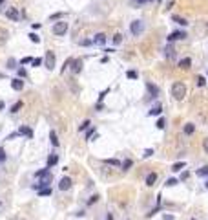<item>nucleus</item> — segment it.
Returning <instances> with one entry per match:
<instances>
[{"mask_svg": "<svg viewBox=\"0 0 208 220\" xmlns=\"http://www.w3.org/2000/svg\"><path fill=\"white\" fill-rule=\"evenodd\" d=\"M155 127H157L159 130H163V128H164V119H163V118H159V119H157V123H155Z\"/></svg>", "mask_w": 208, "mask_h": 220, "instance_id": "nucleus-35", "label": "nucleus"}, {"mask_svg": "<svg viewBox=\"0 0 208 220\" xmlns=\"http://www.w3.org/2000/svg\"><path fill=\"white\" fill-rule=\"evenodd\" d=\"M146 88H148V94H150L152 97H157V96H159V88H157L153 83H146Z\"/></svg>", "mask_w": 208, "mask_h": 220, "instance_id": "nucleus-15", "label": "nucleus"}, {"mask_svg": "<svg viewBox=\"0 0 208 220\" xmlns=\"http://www.w3.org/2000/svg\"><path fill=\"white\" fill-rule=\"evenodd\" d=\"M57 163H59V156H57V154H51V156L48 158V165H46V167L51 169V167H55Z\"/></svg>", "mask_w": 208, "mask_h": 220, "instance_id": "nucleus-19", "label": "nucleus"}, {"mask_svg": "<svg viewBox=\"0 0 208 220\" xmlns=\"http://www.w3.org/2000/svg\"><path fill=\"white\" fill-rule=\"evenodd\" d=\"M18 134H20V136H26V138L31 140V138H33V130H31L29 127H26V125H22V127L18 128Z\"/></svg>", "mask_w": 208, "mask_h": 220, "instance_id": "nucleus-10", "label": "nucleus"}, {"mask_svg": "<svg viewBox=\"0 0 208 220\" xmlns=\"http://www.w3.org/2000/svg\"><path fill=\"white\" fill-rule=\"evenodd\" d=\"M181 39H186V31H172V33L168 35V42L181 40Z\"/></svg>", "mask_w": 208, "mask_h": 220, "instance_id": "nucleus-7", "label": "nucleus"}, {"mask_svg": "<svg viewBox=\"0 0 208 220\" xmlns=\"http://www.w3.org/2000/svg\"><path fill=\"white\" fill-rule=\"evenodd\" d=\"M97 200H99V194H93V196H91V198H89V200H88V204L91 206V204H95Z\"/></svg>", "mask_w": 208, "mask_h": 220, "instance_id": "nucleus-43", "label": "nucleus"}, {"mask_svg": "<svg viewBox=\"0 0 208 220\" xmlns=\"http://www.w3.org/2000/svg\"><path fill=\"white\" fill-rule=\"evenodd\" d=\"M71 72H73L75 75H79V74L82 72V59H75V61H73V64H71Z\"/></svg>", "mask_w": 208, "mask_h": 220, "instance_id": "nucleus-9", "label": "nucleus"}, {"mask_svg": "<svg viewBox=\"0 0 208 220\" xmlns=\"http://www.w3.org/2000/svg\"><path fill=\"white\" fill-rule=\"evenodd\" d=\"M164 52H166L164 55H166L168 59H175V50H173V46H172V42H168V46H166Z\"/></svg>", "mask_w": 208, "mask_h": 220, "instance_id": "nucleus-17", "label": "nucleus"}, {"mask_svg": "<svg viewBox=\"0 0 208 220\" xmlns=\"http://www.w3.org/2000/svg\"><path fill=\"white\" fill-rule=\"evenodd\" d=\"M203 149H204V152L208 154V138H204V140H203Z\"/></svg>", "mask_w": 208, "mask_h": 220, "instance_id": "nucleus-45", "label": "nucleus"}, {"mask_svg": "<svg viewBox=\"0 0 208 220\" xmlns=\"http://www.w3.org/2000/svg\"><path fill=\"white\" fill-rule=\"evenodd\" d=\"M163 220H175L173 215H163Z\"/></svg>", "mask_w": 208, "mask_h": 220, "instance_id": "nucleus-48", "label": "nucleus"}, {"mask_svg": "<svg viewBox=\"0 0 208 220\" xmlns=\"http://www.w3.org/2000/svg\"><path fill=\"white\" fill-rule=\"evenodd\" d=\"M42 62H44V61H42V59H40V57H38V59H33V62H31V64H33V66H35V68H38V66H40V64H42Z\"/></svg>", "mask_w": 208, "mask_h": 220, "instance_id": "nucleus-40", "label": "nucleus"}, {"mask_svg": "<svg viewBox=\"0 0 208 220\" xmlns=\"http://www.w3.org/2000/svg\"><path fill=\"white\" fill-rule=\"evenodd\" d=\"M4 2H6V0H0V6H2V4H4Z\"/></svg>", "mask_w": 208, "mask_h": 220, "instance_id": "nucleus-55", "label": "nucleus"}, {"mask_svg": "<svg viewBox=\"0 0 208 220\" xmlns=\"http://www.w3.org/2000/svg\"><path fill=\"white\" fill-rule=\"evenodd\" d=\"M68 28H69V22L68 20H57L55 24H53V28H51V31H53V35L62 37V35L68 33Z\"/></svg>", "mask_w": 208, "mask_h": 220, "instance_id": "nucleus-2", "label": "nucleus"}, {"mask_svg": "<svg viewBox=\"0 0 208 220\" xmlns=\"http://www.w3.org/2000/svg\"><path fill=\"white\" fill-rule=\"evenodd\" d=\"M186 178H188V172H186V171H184V172L181 174V180H186Z\"/></svg>", "mask_w": 208, "mask_h": 220, "instance_id": "nucleus-51", "label": "nucleus"}, {"mask_svg": "<svg viewBox=\"0 0 208 220\" xmlns=\"http://www.w3.org/2000/svg\"><path fill=\"white\" fill-rule=\"evenodd\" d=\"M122 42V35L121 33H115L113 35V44H121Z\"/></svg>", "mask_w": 208, "mask_h": 220, "instance_id": "nucleus-34", "label": "nucleus"}, {"mask_svg": "<svg viewBox=\"0 0 208 220\" xmlns=\"http://www.w3.org/2000/svg\"><path fill=\"white\" fill-rule=\"evenodd\" d=\"M106 163H108V165H113V167H121V165H122L119 160H111V158H110V160H106Z\"/></svg>", "mask_w": 208, "mask_h": 220, "instance_id": "nucleus-33", "label": "nucleus"}, {"mask_svg": "<svg viewBox=\"0 0 208 220\" xmlns=\"http://www.w3.org/2000/svg\"><path fill=\"white\" fill-rule=\"evenodd\" d=\"M130 31L135 35V37H139L143 31H144V24H143V20H133L131 24H130Z\"/></svg>", "mask_w": 208, "mask_h": 220, "instance_id": "nucleus-3", "label": "nucleus"}, {"mask_svg": "<svg viewBox=\"0 0 208 220\" xmlns=\"http://www.w3.org/2000/svg\"><path fill=\"white\" fill-rule=\"evenodd\" d=\"M195 84H197V86H204V84H206V79H204L203 75H197V77H195Z\"/></svg>", "mask_w": 208, "mask_h": 220, "instance_id": "nucleus-30", "label": "nucleus"}, {"mask_svg": "<svg viewBox=\"0 0 208 220\" xmlns=\"http://www.w3.org/2000/svg\"><path fill=\"white\" fill-rule=\"evenodd\" d=\"M2 108H4V103H2V101H0V110H2Z\"/></svg>", "mask_w": 208, "mask_h": 220, "instance_id": "nucleus-54", "label": "nucleus"}, {"mask_svg": "<svg viewBox=\"0 0 208 220\" xmlns=\"http://www.w3.org/2000/svg\"><path fill=\"white\" fill-rule=\"evenodd\" d=\"M59 189H60V191H68V189H71V178L64 176V178L60 180V184H59Z\"/></svg>", "mask_w": 208, "mask_h": 220, "instance_id": "nucleus-8", "label": "nucleus"}, {"mask_svg": "<svg viewBox=\"0 0 208 220\" xmlns=\"http://www.w3.org/2000/svg\"><path fill=\"white\" fill-rule=\"evenodd\" d=\"M137 4H146V2H150V0H135Z\"/></svg>", "mask_w": 208, "mask_h": 220, "instance_id": "nucleus-53", "label": "nucleus"}, {"mask_svg": "<svg viewBox=\"0 0 208 220\" xmlns=\"http://www.w3.org/2000/svg\"><path fill=\"white\" fill-rule=\"evenodd\" d=\"M33 30H40V22H35V24H33Z\"/></svg>", "mask_w": 208, "mask_h": 220, "instance_id": "nucleus-52", "label": "nucleus"}, {"mask_svg": "<svg viewBox=\"0 0 208 220\" xmlns=\"http://www.w3.org/2000/svg\"><path fill=\"white\" fill-rule=\"evenodd\" d=\"M73 61H75V59H71V57L66 59V61H64V66H62V70H60V74H64V72H66V68H69V66L73 64Z\"/></svg>", "mask_w": 208, "mask_h": 220, "instance_id": "nucleus-27", "label": "nucleus"}, {"mask_svg": "<svg viewBox=\"0 0 208 220\" xmlns=\"http://www.w3.org/2000/svg\"><path fill=\"white\" fill-rule=\"evenodd\" d=\"M50 141H51V145H53V147H59V140H57L55 130H51V132H50Z\"/></svg>", "mask_w": 208, "mask_h": 220, "instance_id": "nucleus-23", "label": "nucleus"}, {"mask_svg": "<svg viewBox=\"0 0 208 220\" xmlns=\"http://www.w3.org/2000/svg\"><path fill=\"white\" fill-rule=\"evenodd\" d=\"M126 75H128L130 79H137V72H133V70H130V72H128Z\"/></svg>", "mask_w": 208, "mask_h": 220, "instance_id": "nucleus-44", "label": "nucleus"}, {"mask_svg": "<svg viewBox=\"0 0 208 220\" xmlns=\"http://www.w3.org/2000/svg\"><path fill=\"white\" fill-rule=\"evenodd\" d=\"M18 77H20V79H26V77H28V72H26L24 68H18Z\"/></svg>", "mask_w": 208, "mask_h": 220, "instance_id": "nucleus-39", "label": "nucleus"}, {"mask_svg": "<svg viewBox=\"0 0 208 220\" xmlns=\"http://www.w3.org/2000/svg\"><path fill=\"white\" fill-rule=\"evenodd\" d=\"M172 96H173V99L182 101L184 96H186V84L181 83V81H175V83L172 84Z\"/></svg>", "mask_w": 208, "mask_h": 220, "instance_id": "nucleus-1", "label": "nucleus"}, {"mask_svg": "<svg viewBox=\"0 0 208 220\" xmlns=\"http://www.w3.org/2000/svg\"><path fill=\"white\" fill-rule=\"evenodd\" d=\"M20 108H22V101H17V103H15V105L9 108V112H11V114H17Z\"/></svg>", "mask_w": 208, "mask_h": 220, "instance_id": "nucleus-26", "label": "nucleus"}, {"mask_svg": "<svg viewBox=\"0 0 208 220\" xmlns=\"http://www.w3.org/2000/svg\"><path fill=\"white\" fill-rule=\"evenodd\" d=\"M11 88H13V90H17V92H20L22 88H24V81H22L20 77L13 79V81H11Z\"/></svg>", "mask_w": 208, "mask_h": 220, "instance_id": "nucleus-12", "label": "nucleus"}, {"mask_svg": "<svg viewBox=\"0 0 208 220\" xmlns=\"http://www.w3.org/2000/svg\"><path fill=\"white\" fill-rule=\"evenodd\" d=\"M17 136H20V134H18V132H13V134H9V136H8V140H15Z\"/></svg>", "mask_w": 208, "mask_h": 220, "instance_id": "nucleus-49", "label": "nucleus"}, {"mask_svg": "<svg viewBox=\"0 0 208 220\" xmlns=\"http://www.w3.org/2000/svg\"><path fill=\"white\" fill-rule=\"evenodd\" d=\"M0 162H6V150L0 149Z\"/></svg>", "mask_w": 208, "mask_h": 220, "instance_id": "nucleus-46", "label": "nucleus"}, {"mask_svg": "<svg viewBox=\"0 0 208 220\" xmlns=\"http://www.w3.org/2000/svg\"><path fill=\"white\" fill-rule=\"evenodd\" d=\"M194 220H195V218H194Z\"/></svg>", "mask_w": 208, "mask_h": 220, "instance_id": "nucleus-57", "label": "nucleus"}, {"mask_svg": "<svg viewBox=\"0 0 208 220\" xmlns=\"http://www.w3.org/2000/svg\"><path fill=\"white\" fill-rule=\"evenodd\" d=\"M8 39H9V31L6 28H0V46H4L8 42Z\"/></svg>", "mask_w": 208, "mask_h": 220, "instance_id": "nucleus-14", "label": "nucleus"}, {"mask_svg": "<svg viewBox=\"0 0 208 220\" xmlns=\"http://www.w3.org/2000/svg\"><path fill=\"white\" fill-rule=\"evenodd\" d=\"M93 44H97V46H104V44H106V35L104 33H97L93 37Z\"/></svg>", "mask_w": 208, "mask_h": 220, "instance_id": "nucleus-13", "label": "nucleus"}, {"mask_svg": "<svg viewBox=\"0 0 208 220\" xmlns=\"http://www.w3.org/2000/svg\"><path fill=\"white\" fill-rule=\"evenodd\" d=\"M29 40H31V42H35V44H37V42H40V37H38V35H37V33H29Z\"/></svg>", "mask_w": 208, "mask_h": 220, "instance_id": "nucleus-36", "label": "nucleus"}, {"mask_svg": "<svg viewBox=\"0 0 208 220\" xmlns=\"http://www.w3.org/2000/svg\"><path fill=\"white\" fill-rule=\"evenodd\" d=\"M8 68H9V70H15V68H17V61H15V59H9V61H8Z\"/></svg>", "mask_w": 208, "mask_h": 220, "instance_id": "nucleus-38", "label": "nucleus"}, {"mask_svg": "<svg viewBox=\"0 0 208 220\" xmlns=\"http://www.w3.org/2000/svg\"><path fill=\"white\" fill-rule=\"evenodd\" d=\"M164 185H166V187H173V185H177V180H175V178H168Z\"/></svg>", "mask_w": 208, "mask_h": 220, "instance_id": "nucleus-37", "label": "nucleus"}, {"mask_svg": "<svg viewBox=\"0 0 208 220\" xmlns=\"http://www.w3.org/2000/svg\"><path fill=\"white\" fill-rule=\"evenodd\" d=\"M95 134H97V132H95V128H88V130H86V141H91Z\"/></svg>", "mask_w": 208, "mask_h": 220, "instance_id": "nucleus-25", "label": "nucleus"}, {"mask_svg": "<svg viewBox=\"0 0 208 220\" xmlns=\"http://www.w3.org/2000/svg\"><path fill=\"white\" fill-rule=\"evenodd\" d=\"M161 112H163V106H161V105L157 103V105H155L152 110H150V112H148V116H161Z\"/></svg>", "mask_w": 208, "mask_h": 220, "instance_id": "nucleus-18", "label": "nucleus"}, {"mask_svg": "<svg viewBox=\"0 0 208 220\" xmlns=\"http://www.w3.org/2000/svg\"><path fill=\"white\" fill-rule=\"evenodd\" d=\"M131 165H133V162H131V160L128 158V160H124V162H122V165H121V167H122V171H128V169H130Z\"/></svg>", "mask_w": 208, "mask_h": 220, "instance_id": "nucleus-31", "label": "nucleus"}, {"mask_svg": "<svg viewBox=\"0 0 208 220\" xmlns=\"http://www.w3.org/2000/svg\"><path fill=\"white\" fill-rule=\"evenodd\" d=\"M6 17H8L9 20H13V22H18V20H20V13H18L17 8H9V9L6 11Z\"/></svg>", "mask_w": 208, "mask_h": 220, "instance_id": "nucleus-6", "label": "nucleus"}, {"mask_svg": "<svg viewBox=\"0 0 208 220\" xmlns=\"http://www.w3.org/2000/svg\"><path fill=\"white\" fill-rule=\"evenodd\" d=\"M204 185H206V189H208V180H206V184H204Z\"/></svg>", "mask_w": 208, "mask_h": 220, "instance_id": "nucleus-56", "label": "nucleus"}, {"mask_svg": "<svg viewBox=\"0 0 208 220\" xmlns=\"http://www.w3.org/2000/svg\"><path fill=\"white\" fill-rule=\"evenodd\" d=\"M91 42H93V40H82L80 44H82V46H89V44H91Z\"/></svg>", "mask_w": 208, "mask_h": 220, "instance_id": "nucleus-50", "label": "nucleus"}, {"mask_svg": "<svg viewBox=\"0 0 208 220\" xmlns=\"http://www.w3.org/2000/svg\"><path fill=\"white\" fill-rule=\"evenodd\" d=\"M29 62H33V59H31V57H24V59L20 61V64H22V66H24V64H29Z\"/></svg>", "mask_w": 208, "mask_h": 220, "instance_id": "nucleus-42", "label": "nucleus"}, {"mask_svg": "<svg viewBox=\"0 0 208 220\" xmlns=\"http://www.w3.org/2000/svg\"><path fill=\"white\" fill-rule=\"evenodd\" d=\"M53 180V176L51 174H46L44 178H38V185H35V189H44V187H48Z\"/></svg>", "mask_w": 208, "mask_h": 220, "instance_id": "nucleus-5", "label": "nucleus"}, {"mask_svg": "<svg viewBox=\"0 0 208 220\" xmlns=\"http://www.w3.org/2000/svg\"><path fill=\"white\" fill-rule=\"evenodd\" d=\"M172 20L175 22V24H179V26H186V24H188L186 18H182V17H179V15H173V17H172Z\"/></svg>", "mask_w": 208, "mask_h": 220, "instance_id": "nucleus-20", "label": "nucleus"}, {"mask_svg": "<svg viewBox=\"0 0 208 220\" xmlns=\"http://www.w3.org/2000/svg\"><path fill=\"white\" fill-rule=\"evenodd\" d=\"M195 174H197V176H208V167H201V169H197Z\"/></svg>", "mask_w": 208, "mask_h": 220, "instance_id": "nucleus-32", "label": "nucleus"}, {"mask_svg": "<svg viewBox=\"0 0 208 220\" xmlns=\"http://www.w3.org/2000/svg\"><path fill=\"white\" fill-rule=\"evenodd\" d=\"M62 17H64V13H55V15L50 17V20H59V18H62Z\"/></svg>", "mask_w": 208, "mask_h": 220, "instance_id": "nucleus-41", "label": "nucleus"}, {"mask_svg": "<svg viewBox=\"0 0 208 220\" xmlns=\"http://www.w3.org/2000/svg\"><path fill=\"white\" fill-rule=\"evenodd\" d=\"M155 182H157V174H155V172H150V174L146 176V185L152 187V185H155Z\"/></svg>", "mask_w": 208, "mask_h": 220, "instance_id": "nucleus-16", "label": "nucleus"}, {"mask_svg": "<svg viewBox=\"0 0 208 220\" xmlns=\"http://www.w3.org/2000/svg\"><path fill=\"white\" fill-rule=\"evenodd\" d=\"M152 154H153V150H152V149H146V150H144V158H150Z\"/></svg>", "mask_w": 208, "mask_h": 220, "instance_id": "nucleus-47", "label": "nucleus"}, {"mask_svg": "<svg viewBox=\"0 0 208 220\" xmlns=\"http://www.w3.org/2000/svg\"><path fill=\"white\" fill-rule=\"evenodd\" d=\"M55 53L53 52H46V57H44V64H46V68L48 70H53V66H55Z\"/></svg>", "mask_w": 208, "mask_h": 220, "instance_id": "nucleus-4", "label": "nucleus"}, {"mask_svg": "<svg viewBox=\"0 0 208 220\" xmlns=\"http://www.w3.org/2000/svg\"><path fill=\"white\" fill-rule=\"evenodd\" d=\"M184 165H186L184 162H177V163H173V165H172V171H173V172H179L181 169H184Z\"/></svg>", "mask_w": 208, "mask_h": 220, "instance_id": "nucleus-24", "label": "nucleus"}, {"mask_svg": "<svg viewBox=\"0 0 208 220\" xmlns=\"http://www.w3.org/2000/svg\"><path fill=\"white\" fill-rule=\"evenodd\" d=\"M89 125H91V121H89V119H86V121H82V123L79 125V130H80V132H82V130H88V128H89Z\"/></svg>", "mask_w": 208, "mask_h": 220, "instance_id": "nucleus-28", "label": "nucleus"}, {"mask_svg": "<svg viewBox=\"0 0 208 220\" xmlns=\"http://www.w3.org/2000/svg\"><path fill=\"white\" fill-rule=\"evenodd\" d=\"M194 130H195V125L194 123H186V125H184V134H194Z\"/></svg>", "mask_w": 208, "mask_h": 220, "instance_id": "nucleus-21", "label": "nucleus"}, {"mask_svg": "<svg viewBox=\"0 0 208 220\" xmlns=\"http://www.w3.org/2000/svg\"><path fill=\"white\" fill-rule=\"evenodd\" d=\"M51 194V189L50 187H44V189H38V196H50Z\"/></svg>", "mask_w": 208, "mask_h": 220, "instance_id": "nucleus-29", "label": "nucleus"}, {"mask_svg": "<svg viewBox=\"0 0 208 220\" xmlns=\"http://www.w3.org/2000/svg\"><path fill=\"white\" fill-rule=\"evenodd\" d=\"M46 174H50V167H46V169H42V171H37V172H35V178H44Z\"/></svg>", "mask_w": 208, "mask_h": 220, "instance_id": "nucleus-22", "label": "nucleus"}, {"mask_svg": "<svg viewBox=\"0 0 208 220\" xmlns=\"http://www.w3.org/2000/svg\"><path fill=\"white\" fill-rule=\"evenodd\" d=\"M177 66H179L181 70H190V66H192V59H190V57H184V59H181V61H179V64H177Z\"/></svg>", "mask_w": 208, "mask_h": 220, "instance_id": "nucleus-11", "label": "nucleus"}]
</instances>
